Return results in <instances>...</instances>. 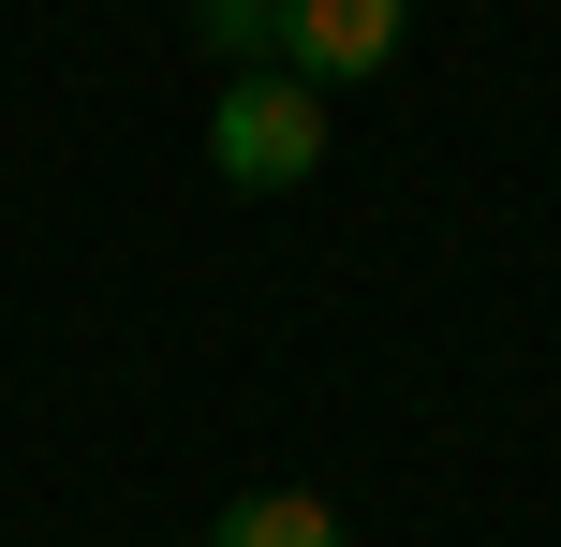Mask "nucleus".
Returning a JSON list of instances; mask_svg holds the SVG:
<instances>
[{"label": "nucleus", "instance_id": "obj_1", "mask_svg": "<svg viewBox=\"0 0 561 547\" xmlns=\"http://www.w3.org/2000/svg\"><path fill=\"white\" fill-rule=\"evenodd\" d=\"M207 163H222L237 193H296V178L325 163V89H296V75H222V104H207Z\"/></svg>", "mask_w": 561, "mask_h": 547}, {"label": "nucleus", "instance_id": "obj_2", "mask_svg": "<svg viewBox=\"0 0 561 547\" xmlns=\"http://www.w3.org/2000/svg\"><path fill=\"white\" fill-rule=\"evenodd\" d=\"M414 30V0H280V75L296 89H369Z\"/></svg>", "mask_w": 561, "mask_h": 547}, {"label": "nucleus", "instance_id": "obj_3", "mask_svg": "<svg viewBox=\"0 0 561 547\" xmlns=\"http://www.w3.org/2000/svg\"><path fill=\"white\" fill-rule=\"evenodd\" d=\"M207 547H340V503H310V489H252L237 518H207Z\"/></svg>", "mask_w": 561, "mask_h": 547}, {"label": "nucleus", "instance_id": "obj_4", "mask_svg": "<svg viewBox=\"0 0 561 547\" xmlns=\"http://www.w3.org/2000/svg\"><path fill=\"white\" fill-rule=\"evenodd\" d=\"M207 45H222V75H280V0H193Z\"/></svg>", "mask_w": 561, "mask_h": 547}]
</instances>
